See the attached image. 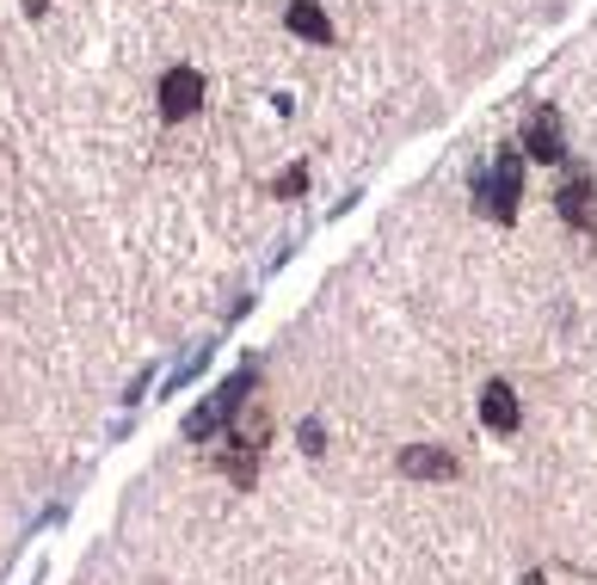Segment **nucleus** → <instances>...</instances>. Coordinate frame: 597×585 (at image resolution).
Returning <instances> with one entry per match:
<instances>
[{"mask_svg":"<svg viewBox=\"0 0 597 585\" xmlns=\"http://www.w3.org/2000/svg\"><path fill=\"white\" fill-rule=\"evenodd\" d=\"M480 210L487 216H499V222H511L518 216V191H524V167H518V155H499L492 160V173L480 179Z\"/></svg>","mask_w":597,"mask_h":585,"instance_id":"f257e3e1","label":"nucleus"},{"mask_svg":"<svg viewBox=\"0 0 597 585\" xmlns=\"http://www.w3.org/2000/svg\"><path fill=\"white\" fill-rule=\"evenodd\" d=\"M203 106V75L198 68H167L160 75V118H191V111Z\"/></svg>","mask_w":597,"mask_h":585,"instance_id":"f03ea898","label":"nucleus"},{"mask_svg":"<svg viewBox=\"0 0 597 585\" xmlns=\"http://www.w3.org/2000/svg\"><path fill=\"white\" fill-rule=\"evenodd\" d=\"M240 395H247V376H235V383H222V388H216V395H210V400H203V407L186 419V438H191V444H203V438H210V432L228 419V413L240 407Z\"/></svg>","mask_w":597,"mask_h":585,"instance_id":"7ed1b4c3","label":"nucleus"},{"mask_svg":"<svg viewBox=\"0 0 597 585\" xmlns=\"http://www.w3.org/2000/svg\"><path fill=\"white\" fill-rule=\"evenodd\" d=\"M480 419H487L492 432H518L524 426V407H518V395H511V383L480 388Z\"/></svg>","mask_w":597,"mask_h":585,"instance_id":"20e7f679","label":"nucleus"},{"mask_svg":"<svg viewBox=\"0 0 597 585\" xmlns=\"http://www.w3.org/2000/svg\"><path fill=\"white\" fill-rule=\"evenodd\" d=\"M400 475H412V480H450L456 475V456L450 450H431V444H412V450H400Z\"/></svg>","mask_w":597,"mask_h":585,"instance_id":"39448f33","label":"nucleus"},{"mask_svg":"<svg viewBox=\"0 0 597 585\" xmlns=\"http://www.w3.org/2000/svg\"><path fill=\"white\" fill-rule=\"evenodd\" d=\"M524 155L536 160H560L567 148H560V111H536L530 130H524Z\"/></svg>","mask_w":597,"mask_h":585,"instance_id":"423d86ee","label":"nucleus"},{"mask_svg":"<svg viewBox=\"0 0 597 585\" xmlns=\"http://www.w3.org/2000/svg\"><path fill=\"white\" fill-rule=\"evenodd\" d=\"M283 19H290L296 38H308V43H332V19L320 13L315 0H290V13H283Z\"/></svg>","mask_w":597,"mask_h":585,"instance_id":"0eeeda50","label":"nucleus"},{"mask_svg":"<svg viewBox=\"0 0 597 585\" xmlns=\"http://www.w3.org/2000/svg\"><path fill=\"white\" fill-rule=\"evenodd\" d=\"M591 198H597V191H591V179H585V173H573L567 179V186H560V216H567V222L573 228H591Z\"/></svg>","mask_w":597,"mask_h":585,"instance_id":"6e6552de","label":"nucleus"},{"mask_svg":"<svg viewBox=\"0 0 597 585\" xmlns=\"http://www.w3.org/2000/svg\"><path fill=\"white\" fill-rule=\"evenodd\" d=\"M222 475L235 480V487H252V475H259V463H252V450H240V456H228L222 463Z\"/></svg>","mask_w":597,"mask_h":585,"instance_id":"1a4fd4ad","label":"nucleus"},{"mask_svg":"<svg viewBox=\"0 0 597 585\" xmlns=\"http://www.w3.org/2000/svg\"><path fill=\"white\" fill-rule=\"evenodd\" d=\"M302 186H308V173H302V167H290V173L278 179V198H296V191H302Z\"/></svg>","mask_w":597,"mask_h":585,"instance_id":"9d476101","label":"nucleus"},{"mask_svg":"<svg viewBox=\"0 0 597 585\" xmlns=\"http://www.w3.org/2000/svg\"><path fill=\"white\" fill-rule=\"evenodd\" d=\"M302 450H308V456H320V450H327V444H320V426H315V419L302 426Z\"/></svg>","mask_w":597,"mask_h":585,"instance_id":"9b49d317","label":"nucleus"},{"mask_svg":"<svg viewBox=\"0 0 597 585\" xmlns=\"http://www.w3.org/2000/svg\"><path fill=\"white\" fill-rule=\"evenodd\" d=\"M43 7H50V0H26V13H31V19H38V13H43Z\"/></svg>","mask_w":597,"mask_h":585,"instance_id":"f8f14e48","label":"nucleus"}]
</instances>
